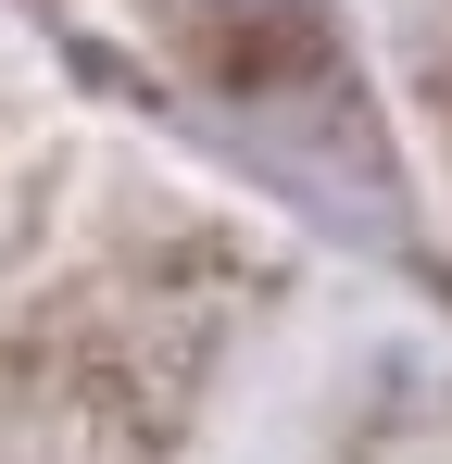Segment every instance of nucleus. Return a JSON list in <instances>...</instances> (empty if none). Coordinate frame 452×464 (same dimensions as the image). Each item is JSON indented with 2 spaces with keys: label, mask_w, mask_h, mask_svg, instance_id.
<instances>
[{
  "label": "nucleus",
  "mask_w": 452,
  "mask_h": 464,
  "mask_svg": "<svg viewBox=\"0 0 452 464\" xmlns=\"http://www.w3.org/2000/svg\"><path fill=\"white\" fill-rule=\"evenodd\" d=\"M214 13H277V0H214Z\"/></svg>",
  "instance_id": "nucleus-1"
}]
</instances>
